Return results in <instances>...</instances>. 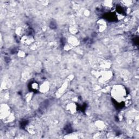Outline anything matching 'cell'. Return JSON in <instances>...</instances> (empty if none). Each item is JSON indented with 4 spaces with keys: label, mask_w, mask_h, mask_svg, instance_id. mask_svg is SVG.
Here are the masks:
<instances>
[{
    "label": "cell",
    "mask_w": 139,
    "mask_h": 139,
    "mask_svg": "<svg viewBox=\"0 0 139 139\" xmlns=\"http://www.w3.org/2000/svg\"><path fill=\"white\" fill-rule=\"evenodd\" d=\"M21 41L26 45H31L34 42V38L31 35H24L21 36Z\"/></svg>",
    "instance_id": "7a4b0ae2"
},
{
    "label": "cell",
    "mask_w": 139,
    "mask_h": 139,
    "mask_svg": "<svg viewBox=\"0 0 139 139\" xmlns=\"http://www.w3.org/2000/svg\"><path fill=\"white\" fill-rule=\"evenodd\" d=\"M79 43L78 39L75 36H71L69 38L68 43L71 46H77Z\"/></svg>",
    "instance_id": "3957f363"
},
{
    "label": "cell",
    "mask_w": 139,
    "mask_h": 139,
    "mask_svg": "<svg viewBox=\"0 0 139 139\" xmlns=\"http://www.w3.org/2000/svg\"><path fill=\"white\" fill-rule=\"evenodd\" d=\"M112 96L118 102H122L126 98V90L125 87L120 85L114 86L112 91Z\"/></svg>",
    "instance_id": "6da1fadb"
},
{
    "label": "cell",
    "mask_w": 139,
    "mask_h": 139,
    "mask_svg": "<svg viewBox=\"0 0 139 139\" xmlns=\"http://www.w3.org/2000/svg\"><path fill=\"white\" fill-rule=\"evenodd\" d=\"M49 89V84L47 82L43 83L42 85H41L39 86V90L42 92H47Z\"/></svg>",
    "instance_id": "5b68a950"
},
{
    "label": "cell",
    "mask_w": 139,
    "mask_h": 139,
    "mask_svg": "<svg viewBox=\"0 0 139 139\" xmlns=\"http://www.w3.org/2000/svg\"><path fill=\"white\" fill-rule=\"evenodd\" d=\"M67 109L71 113H75L76 110V107L75 104L74 103L69 104L67 106Z\"/></svg>",
    "instance_id": "8992f818"
},
{
    "label": "cell",
    "mask_w": 139,
    "mask_h": 139,
    "mask_svg": "<svg viewBox=\"0 0 139 139\" xmlns=\"http://www.w3.org/2000/svg\"><path fill=\"white\" fill-rule=\"evenodd\" d=\"M97 25H98V30L99 32H103L104 31L105 28H106V27H107V24H106V23L104 21V20H99L98 21V23H97Z\"/></svg>",
    "instance_id": "277c9868"
},
{
    "label": "cell",
    "mask_w": 139,
    "mask_h": 139,
    "mask_svg": "<svg viewBox=\"0 0 139 139\" xmlns=\"http://www.w3.org/2000/svg\"><path fill=\"white\" fill-rule=\"evenodd\" d=\"M70 31L71 32V33H72V34H76V33H77L78 32V29H77V28L75 26H72V27H71L70 28Z\"/></svg>",
    "instance_id": "52a82bcc"
}]
</instances>
